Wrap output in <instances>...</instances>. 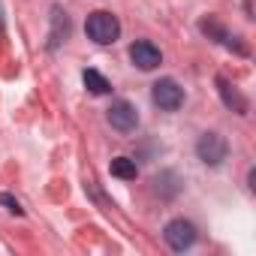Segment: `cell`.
<instances>
[{
  "label": "cell",
  "instance_id": "obj_1",
  "mask_svg": "<svg viewBox=\"0 0 256 256\" xmlns=\"http://www.w3.org/2000/svg\"><path fill=\"white\" fill-rule=\"evenodd\" d=\"M84 30H88V36H90L96 46H112V42H118V36H120V22H118V16H112V12H106V10H96V12L88 16Z\"/></svg>",
  "mask_w": 256,
  "mask_h": 256
},
{
  "label": "cell",
  "instance_id": "obj_2",
  "mask_svg": "<svg viewBox=\"0 0 256 256\" xmlns=\"http://www.w3.org/2000/svg\"><path fill=\"white\" fill-rule=\"evenodd\" d=\"M151 100L160 112H178L184 106V88L175 78H160L151 88Z\"/></svg>",
  "mask_w": 256,
  "mask_h": 256
},
{
  "label": "cell",
  "instance_id": "obj_3",
  "mask_svg": "<svg viewBox=\"0 0 256 256\" xmlns=\"http://www.w3.org/2000/svg\"><path fill=\"white\" fill-rule=\"evenodd\" d=\"M229 154V142L220 136V133H202L199 142H196V157L205 163V166H220Z\"/></svg>",
  "mask_w": 256,
  "mask_h": 256
},
{
  "label": "cell",
  "instance_id": "obj_4",
  "mask_svg": "<svg viewBox=\"0 0 256 256\" xmlns=\"http://www.w3.org/2000/svg\"><path fill=\"white\" fill-rule=\"evenodd\" d=\"M163 238H166V244H169L175 253H184V250H190V247L196 244V226H193L190 220H184V217H175V220L166 223Z\"/></svg>",
  "mask_w": 256,
  "mask_h": 256
},
{
  "label": "cell",
  "instance_id": "obj_5",
  "mask_svg": "<svg viewBox=\"0 0 256 256\" xmlns=\"http://www.w3.org/2000/svg\"><path fill=\"white\" fill-rule=\"evenodd\" d=\"M106 118H108V124L114 126V130L124 133V136L126 133H136V126H139V112H136V106L130 100H114L108 106Z\"/></svg>",
  "mask_w": 256,
  "mask_h": 256
},
{
  "label": "cell",
  "instance_id": "obj_6",
  "mask_svg": "<svg viewBox=\"0 0 256 256\" xmlns=\"http://www.w3.org/2000/svg\"><path fill=\"white\" fill-rule=\"evenodd\" d=\"M130 60H133V66H139V70L148 72V70H157L163 64V52L151 40H136L130 46Z\"/></svg>",
  "mask_w": 256,
  "mask_h": 256
},
{
  "label": "cell",
  "instance_id": "obj_7",
  "mask_svg": "<svg viewBox=\"0 0 256 256\" xmlns=\"http://www.w3.org/2000/svg\"><path fill=\"white\" fill-rule=\"evenodd\" d=\"M199 30H202L208 40H217V42H220V46H226V48H232V46H235V48L244 54V46H238V42H235V36H232L220 22H214V18H202V22H199Z\"/></svg>",
  "mask_w": 256,
  "mask_h": 256
},
{
  "label": "cell",
  "instance_id": "obj_8",
  "mask_svg": "<svg viewBox=\"0 0 256 256\" xmlns=\"http://www.w3.org/2000/svg\"><path fill=\"white\" fill-rule=\"evenodd\" d=\"M217 90H220V96H223V102L232 108V112H238V114H247V100L235 90V84L229 82V78H223V76H217Z\"/></svg>",
  "mask_w": 256,
  "mask_h": 256
},
{
  "label": "cell",
  "instance_id": "obj_9",
  "mask_svg": "<svg viewBox=\"0 0 256 256\" xmlns=\"http://www.w3.org/2000/svg\"><path fill=\"white\" fill-rule=\"evenodd\" d=\"M108 172H112L114 178H120V181H136L139 166H136L133 157H114V160L108 163Z\"/></svg>",
  "mask_w": 256,
  "mask_h": 256
},
{
  "label": "cell",
  "instance_id": "obj_10",
  "mask_svg": "<svg viewBox=\"0 0 256 256\" xmlns=\"http://www.w3.org/2000/svg\"><path fill=\"white\" fill-rule=\"evenodd\" d=\"M82 82H84V88H88L90 94H96V96H102V94L112 90V82H108L102 72H96V70H84V72H82Z\"/></svg>",
  "mask_w": 256,
  "mask_h": 256
},
{
  "label": "cell",
  "instance_id": "obj_11",
  "mask_svg": "<svg viewBox=\"0 0 256 256\" xmlns=\"http://www.w3.org/2000/svg\"><path fill=\"white\" fill-rule=\"evenodd\" d=\"M54 28H52V42H48V48H58L60 46V40H66V34H70V18H66V12H60V10H54Z\"/></svg>",
  "mask_w": 256,
  "mask_h": 256
},
{
  "label": "cell",
  "instance_id": "obj_12",
  "mask_svg": "<svg viewBox=\"0 0 256 256\" xmlns=\"http://www.w3.org/2000/svg\"><path fill=\"white\" fill-rule=\"evenodd\" d=\"M0 205H6V211H12V214H24V208L18 205V199L10 196V193H0Z\"/></svg>",
  "mask_w": 256,
  "mask_h": 256
}]
</instances>
